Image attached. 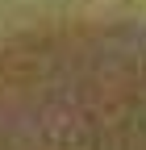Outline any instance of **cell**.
I'll return each mask as SVG.
<instances>
[{
  "mask_svg": "<svg viewBox=\"0 0 146 150\" xmlns=\"http://www.w3.org/2000/svg\"><path fill=\"white\" fill-rule=\"evenodd\" d=\"M0 150H146V17L0 42Z\"/></svg>",
  "mask_w": 146,
  "mask_h": 150,
  "instance_id": "cell-1",
  "label": "cell"
}]
</instances>
